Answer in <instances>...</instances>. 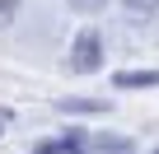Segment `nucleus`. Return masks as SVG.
<instances>
[{
  "instance_id": "9d476101",
  "label": "nucleus",
  "mask_w": 159,
  "mask_h": 154,
  "mask_svg": "<svg viewBox=\"0 0 159 154\" xmlns=\"http://www.w3.org/2000/svg\"><path fill=\"white\" fill-rule=\"evenodd\" d=\"M154 154H159V149H154Z\"/></svg>"
},
{
  "instance_id": "1a4fd4ad",
  "label": "nucleus",
  "mask_w": 159,
  "mask_h": 154,
  "mask_svg": "<svg viewBox=\"0 0 159 154\" xmlns=\"http://www.w3.org/2000/svg\"><path fill=\"white\" fill-rule=\"evenodd\" d=\"M5 121H10V112H0V135H5Z\"/></svg>"
},
{
  "instance_id": "423d86ee",
  "label": "nucleus",
  "mask_w": 159,
  "mask_h": 154,
  "mask_svg": "<svg viewBox=\"0 0 159 154\" xmlns=\"http://www.w3.org/2000/svg\"><path fill=\"white\" fill-rule=\"evenodd\" d=\"M14 14H19V0H0V28H10Z\"/></svg>"
},
{
  "instance_id": "20e7f679",
  "label": "nucleus",
  "mask_w": 159,
  "mask_h": 154,
  "mask_svg": "<svg viewBox=\"0 0 159 154\" xmlns=\"http://www.w3.org/2000/svg\"><path fill=\"white\" fill-rule=\"evenodd\" d=\"M56 112H66V117H98V112H108V98H56Z\"/></svg>"
},
{
  "instance_id": "f257e3e1",
  "label": "nucleus",
  "mask_w": 159,
  "mask_h": 154,
  "mask_svg": "<svg viewBox=\"0 0 159 154\" xmlns=\"http://www.w3.org/2000/svg\"><path fill=\"white\" fill-rule=\"evenodd\" d=\"M66 65H70V75H94V70H103V33L98 28H80L75 42H70Z\"/></svg>"
},
{
  "instance_id": "39448f33",
  "label": "nucleus",
  "mask_w": 159,
  "mask_h": 154,
  "mask_svg": "<svg viewBox=\"0 0 159 154\" xmlns=\"http://www.w3.org/2000/svg\"><path fill=\"white\" fill-rule=\"evenodd\" d=\"M112 89H159V70H117Z\"/></svg>"
},
{
  "instance_id": "f03ea898",
  "label": "nucleus",
  "mask_w": 159,
  "mask_h": 154,
  "mask_svg": "<svg viewBox=\"0 0 159 154\" xmlns=\"http://www.w3.org/2000/svg\"><path fill=\"white\" fill-rule=\"evenodd\" d=\"M89 149V135L84 131H61V135H52V140H42V145H33L28 154H84Z\"/></svg>"
},
{
  "instance_id": "6e6552de",
  "label": "nucleus",
  "mask_w": 159,
  "mask_h": 154,
  "mask_svg": "<svg viewBox=\"0 0 159 154\" xmlns=\"http://www.w3.org/2000/svg\"><path fill=\"white\" fill-rule=\"evenodd\" d=\"M108 5V0H70V10H80V14H98Z\"/></svg>"
},
{
  "instance_id": "0eeeda50",
  "label": "nucleus",
  "mask_w": 159,
  "mask_h": 154,
  "mask_svg": "<svg viewBox=\"0 0 159 154\" xmlns=\"http://www.w3.org/2000/svg\"><path fill=\"white\" fill-rule=\"evenodd\" d=\"M122 5H126L131 14H154V10H159V0H122Z\"/></svg>"
},
{
  "instance_id": "7ed1b4c3",
  "label": "nucleus",
  "mask_w": 159,
  "mask_h": 154,
  "mask_svg": "<svg viewBox=\"0 0 159 154\" xmlns=\"http://www.w3.org/2000/svg\"><path fill=\"white\" fill-rule=\"evenodd\" d=\"M89 149H94V154H136V140H131V135L98 131V135H89Z\"/></svg>"
}]
</instances>
